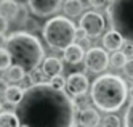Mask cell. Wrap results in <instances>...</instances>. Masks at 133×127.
Returning <instances> with one entry per match:
<instances>
[{"mask_svg":"<svg viewBox=\"0 0 133 127\" xmlns=\"http://www.w3.org/2000/svg\"><path fill=\"white\" fill-rule=\"evenodd\" d=\"M83 63H85V68L91 72H103L108 69L109 66V55L108 52L101 47H91L90 50L85 53V58H83Z\"/></svg>","mask_w":133,"mask_h":127,"instance_id":"52a82bcc","label":"cell"},{"mask_svg":"<svg viewBox=\"0 0 133 127\" xmlns=\"http://www.w3.org/2000/svg\"><path fill=\"white\" fill-rule=\"evenodd\" d=\"M63 7L59 0H29L27 8L35 16H51Z\"/></svg>","mask_w":133,"mask_h":127,"instance_id":"9c48e42d","label":"cell"},{"mask_svg":"<svg viewBox=\"0 0 133 127\" xmlns=\"http://www.w3.org/2000/svg\"><path fill=\"white\" fill-rule=\"evenodd\" d=\"M24 77H26V72L21 69V68L11 64V66L5 71L3 79H5L6 82H13V84H15V82H23V81H24Z\"/></svg>","mask_w":133,"mask_h":127,"instance_id":"e0dca14e","label":"cell"},{"mask_svg":"<svg viewBox=\"0 0 133 127\" xmlns=\"http://www.w3.org/2000/svg\"><path fill=\"white\" fill-rule=\"evenodd\" d=\"M63 61L59 60V58L56 56H50V58H45L43 63H42V72L45 77H50V79H53V77H58L61 76L63 72Z\"/></svg>","mask_w":133,"mask_h":127,"instance_id":"30bf717a","label":"cell"},{"mask_svg":"<svg viewBox=\"0 0 133 127\" xmlns=\"http://www.w3.org/2000/svg\"><path fill=\"white\" fill-rule=\"evenodd\" d=\"M5 50L10 53L11 63L15 66H19L27 74L35 71L43 63V47L39 39L29 32L21 31L10 34L5 42Z\"/></svg>","mask_w":133,"mask_h":127,"instance_id":"7a4b0ae2","label":"cell"},{"mask_svg":"<svg viewBox=\"0 0 133 127\" xmlns=\"http://www.w3.org/2000/svg\"><path fill=\"white\" fill-rule=\"evenodd\" d=\"M128 96H130L131 101H133V85H131V87H128Z\"/></svg>","mask_w":133,"mask_h":127,"instance_id":"4dcf8cb0","label":"cell"},{"mask_svg":"<svg viewBox=\"0 0 133 127\" xmlns=\"http://www.w3.org/2000/svg\"><path fill=\"white\" fill-rule=\"evenodd\" d=\"M123 72H125V76L128 77V79L133 81V58H130V60L127 61V64L123 66Z\"/></svg>","mask_w":133,"mask_h":127,"instance_id":"cb8c5ba5","label":"cell"},{"mask_svg":"<svg viewBox=\"0 0 133 127\" xmlns=\"http://www.w3.org/2000/svg\"><path fill=\"white\" fill-rule=\"evenodd\" d=\"M127 61H128V58L123 55L120 50L119 52H114L111 56H109V66H112V68H117V69H120V68H123L127 64Z\"/></svg>","mask_w":133,"mask_h":127,"instance_id":"d6986e66","label":"cell"},{"mask_svg":"<svg viewBox=\"0 0 133 127\" xmlns=\"http://www.w3.org/2000/svg\"><path fill=\"white\" fill-rule=\"evenodd\" d=\"M21 127H26V125H24V124H21Z\"/></svg>","mask_w":133,"mask_h":127,"instance_id":"d6a6232c","label":"cell"},{"mask_svg":"<svg viewBox=\"0 0 133 127\" xmlns=\"http://www.w3.org/2000/svg\"><path fill=\"white\" fill-rule=\"evenodd\" d=\"M16 116L26 127H74L75 101L64 90H53L43 82L24 92Z\"/></svg>","mask_w":133,"mask_h":127,"instance_id":"6da1fadb","label":"cell"},{"mask_svg":"<svg viewBox=\"0 0 133 127\" xmlns=\"http://www.w3.org/2000/svg\"><path fill=\"white\" fill-rule=\"evenodd\" d=\"M48 85L51 87L53 90H59V92H63V90L66 89V79H64L63 76H58V77H53V79H50Z\"/></svg>","mask_w":133,"mask_h":127,"instance_id":"44dd1931","label":"cell"},{"mask_svg":"<svg viewBox=\"0 0 133 127\" xmlns=\"http://www.w3.org/2000/svg\"><path fill=\"white\" fill-rule=\"evenodd\" d=\"M123 127H133V101L130 103L123 116Z\"/></svg>","mask_w":133,"mask_h":127,"instance_id":"603a6c76","label":"cell"},{"mask_svg":"<svg viewBox=\"0 0 133 127\" xmlns=\"http://www.w3.org/2000/svg\"><path fill=\"white\" fill-rule=\"evenodd\" d=\"M123 55H125L127 58H133V45H130V44H123V47H122V50H120Z\"/></svg>","mask_w":133,"mask_h":127,"instance_id":"484cf974","label":"cell"},{"mask_svg":"<svg viewBox=\"0 0 133 127\" xmlns=\"http://www.w3.org/2000/svg\"><path fill=\"white\" fill-rule=\"evenodd\" d=\"M63 11L66 15V18H75V16H80L83 11V3L80 0H66L63 3Z\"/></svg>","mask_w":133,"mask_h":127,"instance_id":"2e32d148","label":"cell"},{"mask_svg":"<svg viewBox=\"0 0 133 127\" xmlns=\"http://www.w3.org/2000/svg\"><path fill=\"white\" fill-rule=\"evenodd\" d=\"M6 29H8V21H5V19L0 16V34H3Z\"/></svg>","mask_w":133,"mask_h":127,"instance_id":"83f0119b","label":"cell"},{"mask_svg":"<svg viewBox=\"0 0 133 127\" xmlns=\"http://www.w3.org/2000/svg\"><path fill=\"white\" fill-rule=\"evenodd\" d=\"M13 63H11V56L5 48H0V71H6Z\"/></svg>","mask_w":133,"mask_h":127,"instance_id":"ffe728a7","label":"cell"},{"mask_svg":"<svg viewBox=\"0 0 133 127\" xmlns=\"http://www.w3.org/2000/svg\"><path fill=\"white\" fill-rule=\"evenodd\" d=\"M19 8H21V5L13 2V0H2L0 2V16L5 21H16Z\"/></svg>","mask_w":133,"mask_h":127,"instance_id":"7c38bea8","label":"cell"},{"mask_svg":"<svg viewBox=\"0 0 133 127\" xmlns=\"http://www.w3.org/2000/svg\"><path fill=\"white\" fill-rule=\"evenodd\" d=\"M63 58H64V61H68L69 64H79L85 58V50L80 44H72L71 47H68L63 52Z\"/></svg>","mask_w":133,"mask_h":127,"instance_id":"4fadbf2b","label":"cell"},{"mask_svg":"<svg viewBox=\"0 0 133 127\" xmlns=\"http://www.w3.org/2000/svg\"><path fill=\"white\" fill-rule=\"evenodd\" d=\"M90 96L96 108L106 113L120 110L128 98V87L117 74H103L93 81Z\"/></svg>","mask_w":133,"mask_h":127,"instance_id":"3957f363","label":"cell"},{"mask_svg":"<svg viewBox=\"0 0 133 127\" xmlns=\"http://www.w3.org/2000/svg\"><path fill=\"white\" fill-rule=\"evenodd\" d=\"M101 125L103 127H120V119L116 114H108V116H104V119L101 121Z\"/></svg>","mask_w":133,"mask_h":127,"instance_id":"7402d4cb","label":"cell"},{"mask_svg":"<svg viewBox=\"0 0 133 127\" xmlns=\"http://www.w3.org/2000/svg\"><path fill=\"white\" fill-rule=\"evenodd\" d=\"M77 122L80 127H98V124L101 122L99 119V113L93 108H87L82 110L77 114Z\"/></svg>","mask_w":133,"mask_h":127,"instance_id":"8fae6325","label":"cell"},{"mask_svg":"<svg viewBox=\"0 0 133 127\" xmlns=\"http://www.w3.org/2000/svg\"><path fill=\"white\" fill-rule=\"evenodd\" d=\"M8 89V84L3 77H0V93H5V90Z\"/></svg>","mask_w":133,"mask_h":127,"instance_id":"f1b7e54d","label":"cell"},{"mask_svg":"<svg viewBox=\"0 0 133 127\" xmlns=\"http://www.w3.org/2000/svg\"><path fill=\"white\" fill-rule=\"evenodd\" d=\"M2 106H3V105H2V101H0V113H2Z\"/></svg>","mask_w":133,"mask_h":127,"instance_id":"1f68e13d","label":"cell"},{"mask_svg":"<svg viewBox=\"0 0 133 127\" xmlns=\"http://www.w3.org/2000/svg\"><path fill=\"white\" fill-rule=\"evenodd\" d=\"M66 93L72 96H83L90 90V82L88 77L83 72H72L66 79Z\"/></svg>","mask_w":133,"mask_h":127,"instance_id":"ba28073f","label":"cell"},{"mask_svg":"<svg viewBox=\"0 0 133 127\" xmlns=\"http://www.w3.org/2000/svg\"><path fill=\"white\" fill-rule=\"evenodd\" d=\"M123 44H125V40L114 31H109L103 35V47L104 50H109V52H119L122 50Z\"/></svg>","mask_w":133,"mask_h":127,"instance_id":"5bb4252c","label":"cell"},{"mask_svg":"<svg viewBox=\"0 0 133 127\" xmlns=\"http://www.w3.org/2000/svg\"><path fill=\"white\" fill-rule=\"evenodd\" d=\"M0 127H21L15 111H2L0 113Z\"/></svg>","mask_w":133,"mask_h":127,"instance_id":"ac0fdd59","label":"cell"},{"mask_svg":"<svg viewBox=\"0 0 133 127\" xmlns=\"http://www.w3.org/2000/svg\"><path fill=\"white\" fill-rule=\"evenodd\" d=\"M75 31L77 27L66 16H55L45 23L42 27V35L45 42L56 50H66L75 44Z\"/></svg>","mask_w":133,"mask_h":127,"instance_id":"277c9868","label":"cell"},{"mask_svg":"<svg viewBox=\"0 0 133 127\" xmlns=\"http://www.w3.org/2000/svg\"><path fill=\"white\" fill-rule=\"evenodd\" d=\"M79 26L88 37H98L104 31L106 19H104V16L101 13H98L96 10H90V11H85L80 16Z\"/></svg>","mask_w":133,"mask_h":127,"instance_id":"8992f818","label":"cell"},{"mask_svg":"<svg viewBox=\"0 0 133 127\" xmlns=\"http://www.w3.org/2000/svg\"><path fill=\"white\" fill-rule=\"evenodd\" d=\"M24 89L19 85H8V89L5 90L3 96H5V101L8 105H13V106H18L21 103V100L24 98Z\"/></svg>","mask_w":133,"mask_h":127,"instance_id":"9a60e30c","label":"cell"},{"mask_svg":"<svg viewBox=\"0 0 133 127\" xmlns=\"http://www.w3.org/2000/svg\"><path fill=\"white\" fill-rule=\"evenodd\" d=\"M88 5H90L91 8H101V7H106L108 3L104 2V0H90Z\"/></svg>","mask_w":133,"mask_h":127,"instance_id":"4316f807","label":"cell"},{"mask_svg":"<svg viewBox=\"0 0 133 127\" xmlns=\"http://www.w3.org/2000/svg\"><path fill=\"white\" fill-rule=\"evenodd\" d=\"M75 40H79V42H85V44H88V40H90V37L85 34L82 29L79 27L77 31H75Z\"/></svg>","mask_w":133,"mask_h":127,"instance_id":"d4e9b609","label":"cell"},{"mask_svg":"<svg viewBox=\"0 0 133 127\" xmlns=\"http://www.w3.org/2000/svg\"><path fill=\"white\" fill-rule=\"evenodd\" d=\"M6 42V39H5V35L3 34H0V48H2V45Z\"/></svg>","mask_w":133,"mask_h":127,"instance_id":"f546056e","label":"cell"},{"mask_svg":"<svg viewBox=\"0 0 133 127\" xmlns=\"http://www.w3.org/2000/svg\"><path fill=\"white\" fill-rule=\"evenodd\" d=\"M109 24L125 44L133 45V0H114L108 3Z\"/></svg>","mask_w":133,"mask_h":127,"instance_id":"5b68a950","label":"cell"}]
</instances>
